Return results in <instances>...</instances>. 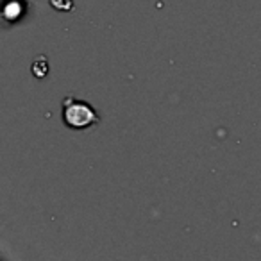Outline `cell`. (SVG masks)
Wrapping results in <instances>:
<instances>
[{"mask_svg": "<svg viewBox=\"0 0 261 261\" xmlns=\"http://www.w3.org/2000/svg\"><path fill=\"white\" fill-rule=\"evenodd\" d=\"M63 122L72 130H86L100 123V115L97 109L86 100H79L73 95L63 98L61 102Z\"/></svg>", "mask_w": 261, "mask_h": 261, "instance_id": "obj_1", "label": "cell"}, {"mask_svg": "<svg viewBox=\"0 0 261 261\" xmlns=\"http://www.w3.org/2000/svg\"><path fill=\"white\" fill-rule=\"evenodd\" d=\"M48 4H50L52 9H56L59 13H70L75 9L73 0H48Z\"/></svg>", "mask_w": 261, "mask_h": 261, "instance_id": "obj_4", "label": "cell"}, {"mask_svg": "<svg viewBox=\"0 0 261 261\" xmlns=\"http://www.w3.org/2000/svg\"><path fill=\"white\" fill-rule=\"evenodd\" d=\"M25 9V0H6L4 8H2V18L8 23H15L23 18Z\"/></svg>", "mask_w": 261, "mask_h": 261, "instance_id": "obj_2", "label": "cell"}, {"mask_svg": "<svg viewBox=\"0 0 261 261\" xmlns=\"http://www.w3.org/2000/svg\"><path fill=\"white\" fill-rule=\"evenodd\" d=\"M31 72L36 79H45L48 73V59L47 56H38L31 65Z\"/></svg>", "mask_w": 261, "mask_h": 261, "instance_id": "obj_3", "label": "cell"}]
</instances>
